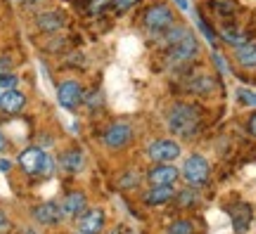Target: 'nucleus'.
Returning a JSON list of instances; mask_svg holds the SVG:
<instances>
[{
	"label": "nucleus",
	"instance_id": "nucleus-18",
	"mask_svg": "<svg viewBox=\"0 0 256 234\" xmlns=\"http://www.w3.org/2000/svg\"><path fill=\"white\" fill-rule=\"evenodd\" d=\"M176 194L178 192H176L174 185H168V187H152L145 194V204L147 206H164L168 201H174Z\"/></svg>",
	"mask_w": 256,
	"mask_h": 234
},
{
	"label": "nucleus",
	"instance_id": "nucleus-23",
	"mask_svg": "<svg viewBox=\"0 0 256 234\" xmlns=\"http://www.w3.org/2000/svg\"><path fill=\"white\" fill-rule=\"evenodd\" d=\"M197 192L194 189H183V192H178L176 194V199L174 201H178V206H183V208H190V206H194L197 204Z\"/></svg>",
	"mask_w": 256,
	"mask_h": 234
},
{
	"label": "nucleus",
	"instance_id": "nucleus-4",
	"mask_svg": "<svg viewBox=\"0 0 256 234\" xmlns=\"http://www.w3.org/2000/svg\"><path fill=\"white\" fill-rule=\"evenodd\" d=\"M180 178H185V182L190 187H202L206 185L211 178V163L206 161V156L202 154H190L185 159L183 168H180Z\"/></svg>",
	"mask_w": 256,
	"mask_h": 234
},
{
	"label": "nucleus",
	"instance_id": "nucleus-15",
	"mask_svg": "<svg viewBox=\"0 0 256 234\" xmlns=\"http://www.w3.org/2000/svg\"><path fill=\"white\" fill-rule=\"evenodd\" d=\"M26 95L22 90H5L2 95H0V109L5 111V114H10V116H14V114H22L24 109H26Z\"/></svg>",
	"mask_w": 256,
	"mask_h": 234
},
{
	"label": "nucleus",
	"instance_id": "nucleus-25",
	"mask_svg": "<svg viewBox=\"0 0 256 234\" xmlns=\"http://www.w3.org/2000/svg\"><path fill=\"white\" fill-rule=\"evenodd\" d=\"M138 185H140V175H138L136 171L124 173V178L119 180V187L121 189H133V187H138Z\"/></svg>",
	"mask_w": 256,
	"mask_h": 234
},
{
	"label": "nucleus",
	"instance_id": "nucleus-34",
	"mask_svg": "<svg viewBox=\"0 0 256 234\" xmlns=\"http://www.w3.org/2000/svg\"><path fill=\"white\" fill-rule=\"evenodd\" d=\"M8 147H10L8 137H5V133H2V130H0V154H2V152H8Z\"/></svg>",
	"mask_w": 256,
	"mask_h": 234
},
{
	"label": "nucleus",
	"instance_id": "nucleus-14",
	"mask_svg": "<svg viewBox=\"0 0 256 234\" xmlns=\"http://www.w3.org/2000/svg\"><path fill=\"white\" fill-rule=\"evenodd\" d=\"M60 208H62V216L64 218H78L83 211L88 208V199H86V194H83V192L74 189V192H69V194L60 201Z\"/></svg>",
	"mask_w": 256,
	"mask_h": 234
},
{
	"label": "nucleus",
	"instance_id": "nucleus-33",
	"mask_svg": "<svg viewBox=\"0 0 256 234\" xmlns=\"http://www.w3.org/2000/svg\"><path fill=\"white\" fill-rule=\"evenodd\" d=\"M247 130H249V135L252 137H256V111L249 116V121H247Z\"/></svg>",
	"mask_w": 256,
	"mask_h": 234
},
{
	"label": "nucleus",
	"instance_id": "nucleus-20",
	"mask_svg": "<svg viewBox=\"0 0 256 234\" xmlns=\"http://www.w3.org/2000/svg\"><path fill=\"white\" fill-rule=\"evenodd\" d=\"M60 166L62 171L66 173H78L86 166V154L81 149H66V152L60 156Z\"/></svg>",
	"mask_w": 256,
	"mask_h": 234
},
{
	"label": "nucleus",
	"instance_id": "nucleus-5",
	"mask_svg": "<svg viewBox=\"0 0 256 234\" xmlns=\"http://www.w3.org/2000/svg\"><path fill=\"white\" fill-rule=\"evenodd\" d=\"M145 154L152 163H174L176 159L183 154V149H180V144L176 142V140H171V137H159V140L147 144Z\"/></svg>",
	"mask_w": 256,
	"mask_h": 234
},
{
	"label": "nucleus",
	"instance_id": "nucleus-24",
	"mask_svg": "<svg viewBox=\"0 0 256 234\" xmlns=\"http://www.w3.org/2000/svg\"><path fill=\"white\" fill-rule=\"evenodd\" d=\"M238 99H240V104L256 109V92L254 90H249V88H240V90H238Z\"/></svg>",
	"mask_w": 256,
	"mask_h": 234
},
{
	"label": "nucleus",
	"instance_id": "nucleus-3",
	"mask_svg": "<svg viewBox=\"0 0 256 234\" xmlns=\"http://www.w3.org/2000/svg\"><path fill=\"white\" fill-rule=\"evenodd\" d=\"M197 54H200V40L194 38V33H190L185 40H180V43H176L174 47L166 50L164 62L168 69H183V66H188Z\"/></svg>",
	"mask_w": 256,
	"mask_h": 234
},
{
	"label": "nucleus",
	"instance_id": "nucleus-36",
	"mask_svg": "<svg viewBox=\"0 0 256 234\" xmlns=\"http://www.w3.org/2000/svg\"><path fill=\"white\" fill-rule=\"evenodd\" d=\"M174 2H176V5H178L180 9H188V7H190V5H188V0H174Z\"/></svg>",
	"mask_w": 256,
	"mask_h": 234
},
{
	"label": "nucleus",
	"instance_id": "nucleus-39",
	"mask_svg": "<svg viewBox=\"0 0 256 234\" xmlns=\"http://www.w3.org/2000/svg\"><path fill=\"white\" fill-rule=\"evenodd\" d=\"M76 234H83V232H76Z\"/></svg>",
	"mask_w": 256,
	"mask_h": 234
},
{
	"label": "nucleus",
	"instance_id": "nucleus-32",
	"mask_svg": "<svg viewBox=\"0 0 256 234\" xmlns=\"http://www.w3.org/2000/svg\"><path fill=\"white\" fill-rule=\"evenodd\" d=\"M83 104H88V107H102V95H92V97L88 95Z\"/></svg>",
	"mask_w": 256,
	"mask_h": 234
},
{
	"label": "nucleus",
	"instance_id": "nucleus-11",
	"mask_svg": "<svg viewBox=\"0 0 256 234\" xmlns=\"http://www.w3.org/2000/svg\"><path fill=\"white\" fill-rule=\"evenodd\" d=\"M31 216H34V220H36L38 225H60L64 220L62 216V208H60V204L57 201H43V204H38V206L31 208Z\"/></svg>",
	"mask_w": 256,
	"mask_h": 234
},
{
	"label": "nucleus",
	"instance_id": "nucleus-9",
	"mask_svg": "<svg viewBox=\"0 0 256 234\" xmlns=\"http://www.w3.org/2000/svg\"><path fill=\"white\" fill-rule=\"evenodd\" d=\"M34 21H36V28L40 33L55 36V33H60L66 26V14L62 9H46V12H38Z\"/></svg>",
	"mask_w": 256,
	"mask_h": 234
},
{
	"label": "nucleus",
	"instance_id": "nucleus-2",
	"mask_svg": "<svg viewBox=\"0 0 256 234\" xmlns=\"http://www.w3.org/2000/svg\"><path fill=\"white\" fill-rule=\"evenodd\" d=\"M176 24V12L171 9V5L166 2H154L142 12V28L152 36H162L166 28H171Z\"/></svg>",
	"mask_w": 256,
	"mask_h": 234
},
{
	"label": "nucleus",
	"instance_id": "nucleus-16",
	"mask_svg": "<svg viewBox=\"0 0 256 234\" xmlns=\"http://www.w3.org/2000/svg\"><path fill=\"white\" fill-rule=\"evenodd\" d=\"M192 31L188 26H183V24H178L176 21L171 28H166L162 36H156V43H159V47H164V50H168V47H174L176 43H180V40H185V38L190 36Z\"/></svg>",
	"mask_w": 256,
	"mask_h": 234
},
{
	"label": "nucleus",
	"instance_id": "nucleus-40",
	"mask_svg": "<svg viewBox=\"0 0 256 234\" xmlns=\"http://www.w3.org/2000/svg\"><path fill=\"white\" fill-rule=\"evenodd\" d=\"M0 95H2V92H0Z\"/></svg>",
	"mask_w": 256,
	"mask_h": 234
},
{
	"label": "nucleus",
	"instance_id": "nucleus-26",
	"mask_svg": "<svg viewBox=\"0 0 256 234\" xmlns=\"http://www.w3.org/2000/svg\"><path fill=\"white\" fill-rule=\"evenodd\" d=\"M17 83H19V78L14 76V73H0V88H2V92L5 90H14L17 88Z\"/></svg>",
	"mask_w": 256,
	"mask_h": 234
},
{
	"label": "nucleus",
	"instance_id": "nucleus-29",
	"mask_svg": "<svg viewBox=\"0 0 256 234\" xmlns=\"http://www.w3.org/2000/svg\"><path fill=\"white\" fill-rule=\"evenodd\" d=\"M90 5H88V12L90 14H98V12H102L104 7H110L112 5V0H88Z\"/></svg>",
	"mask_w": 256,
	"mask_h": 234
},
{
	"label": "nucleus",
	"instance_id": "nucleus-8",
	"mask_svg": "<svg viewBox=\"0 0 256 234\" xmlns=\"http://www.w3.org/2000/svg\"><path fill=\"white\" fill-rule=\"evenodd\" d=\"M48 156H50V154H46V149L31 144V147H26L24 152L19 154V166H22V171L26 173V175H43Z\"/></svg>",
	"mask_w": 256,
	"mask_h": 234
},
{
	"label": "nucleus",
	"instance_id": "nucleus-27",
	"mask_svg": "<svg viewBox=\"0 0 256 234\" xmlns=\"http://www.w3.org/2000/svg\"><path fill=\"white\" fill-rule=\"evenodd\" d=\"M211 2H214V7L218 9L220 14H232V12H235L232 0H211Z\"/></svg>",
	"mask_w": 256,
	"mask_h": 234
},
{
	"label": "nucleus",
	"instance_id": "nucleus-6",
	"mask_svg": "<svg viewBox=\"0 0 256 234\" xmlns=\"http://www.w3.org/2000/svg\"><path fill=\"white\" fill-rule=\"evenodd\" d=\"M133 135H136V130L130 123L126 121H116V123H112L104 133H102V144L107 147V149H124L128 144L133 142Z\"/></svg>",
	"mask_w": 256,
	"mask_h": 234
},
{
	"label": "nucleus",
	"instance_id": "nucleus-19",
	"mask_svg": "<svg viewBox=\"0 0 256 234\" xmlns=\"http://www.w3.org/2000/svg\"><path fill=\"white\" fill-rule=\"evenodd\" d=\"M235 62L242 69H256V40H247L244 45L235 47Z\"/></svg>",
	"mask_w": 256,
	"mask_h": 234
},
{
	"label": "nucleus",
	"instance_id": "nucleus-21",
	"mask_svg": "<svg viewBox=\"0 0 256 234\" xmlns=\"http://www.w3.org/2000/svg\"><path fill=\"white\" fill-rule=\"evenodd\" d=\"M220 38L228 43V45H232V47H240V45H244L249 38H247V33L242 31V28H238V26H232V24H226V26H220Z\"/></svg>",
	"mask_w": 256,
	"mask_h": 234
},
{
	"label": "nucleus",
	"instance_id": "nucleus-22",
	"mask_svg": "<svg viewBox=\"0 0 256 234\" xmlns=\"http://www.w3.org/2000/svg\"><path fill=\"white\" fill-rule=\"evenodd\" d=\"M166 234H194V223L188 220V218L174 220L171 225L166 227Z\"/></svg>",
	"mask_w": 256,
	"mask_h": 234
},
{
	"label": "nucleus",
	"instance_id": "nucleus-13",
	"mask_svg": "<svg viewBox=\"0 0 256 234\" xmlns=\"http://www.w3.org/2000/svg\"><path fill=\"white\" fill-rule=\"evenodd\" d=\"M76 227L83 234H102L104 227V211L102 208H86L81 216L76 218Z\"/></svg>",
	"mask_w": 256,
	"mask_h": 234
},
{
	"label": "nucleus",
	"instance_id": "nucleus-31",
	"mask_svg": "<svg viewBox=\"0 0 256 234\" xmlns=\"http://www.w3.org/2000/svg\"><path fill=\"white\" fill-rule=\"evenodd\" d=\"M10 69H12V57L2 54V57H0V73H8Z\"/></svg>",
	"mask_w": 256,
	"mask_h": 234
},
{
	"label": "nucleus",
	"instance_id": "nucleus-12",
	"mask_svg": "<svg viewBox=\"0 0 256 234\" xmlns=\"http://www.w3.org/2000/svg\"><path fill=\"white\" fill-rule=\"evenodd\" d=\"M228 213H230V220H232L235 234H247L249 227H252V220H254V211H252V206L247 201H238V204L228 206Z\"/></svg>",
	"mask_w": 256,
	"mask_h": 234
},
{
	"label": "nucleus",
	"instance_id": "nucleus-17",
	"mask_svg": "<svg viewBox=\"0 0 256 234\" xmlns=\"http://www.w3.org/2000/svg\"><path fill=\"white\" fill-rule=\"evenodd\" d=\"M214 88H216V81H214V76H209V73L190 76L188 83H185V90L192 92V95H209V92H214Z\"/></svg>",
	"mask_w": 256,
	"mask_h": 234
},
{
	"label": "nucleus",
	"instance_id": "nucleus-10",
	"mask_svg": "<svg viewBox=\"0 0 256 234\" xmlns=\"http://www.w3.org/2000/svg\"><path fill=\"white\" fill-rule=\"evenodd\" d=\"M180 178V171L176 168L174 163H154L150 171H147V182L152 187H168L176 185Z\"/></svg>",
	"mask_w": 256,
	"mask_h": 234
},
{
	"label": "nucleus",
	"instance_id": "nucleus-30",
	"mask_svg": "<svg viewBox=\"0 0 256 234\" xmlns=\"http://www.w3.org/2000/svg\"><path fill=\"white\" fill-rule=\"evenodd\" d=\"M10 227H12V223H10L8 213L0 208V234H10Z\"/></svg>",
	"mask_w": 256,
	"mask_h": 234
},
{
	"label": "nucleus",
	"instance_id": "nucleus-37",
	"mask_svg": "<svg viewBox=\"0 0 256 234\" xmlns=\"http://www.w3.org/2000/svg\"><path fill=\"white\" fill-rule=\"evenodd\" d=\"M22 234H38V230H34V227H26V230H24Z\"/></svg>",
	"mask_w": 256,
	"mask_h": 234
},
{
	"label": "nucleus",
	"instance_id": "nucleus-1",
	"mask_svg": "<svg viewBox=\"0 0 256 234\" xmlns=\"http://www.w3.org/2000/svg\"><path fill=\"white\" fill-rule=\"evenodd\" d=\"M166 126L176 137L192 140L202 128V109L190 102H176L166 111Z\"/></svg>",
	"mask_w": 256,
	"mask_h": 234
},
{
	"label": "nucleus",
	"instance_id": "nucleus-35",
	"mask_svg": "<svg viewBox=\"0 0 256 234\" xmlns=\"http://www.w3.org/2000/svg\"><path fill=\"white\" fill-rule=\"evenodd\" d=\"M10 168H12V163L8 159H0V171H10Z\"/></svg>",
	"mask_w": 256,
	"mask_h": 234
},
{
	"label": "nucleus",
	"instance_id": "nucleus-28",
	"mask_svg": "<svg viewBox=\"0 0 256 234\" xmlns=\"http://www.w3.org/2000/svg\"><path fill=\"white\" fill-rule=\"evenodd\" d=\"M138 2H140V0H112V5H114V9H116V12H128V9L130 7H136Z\"/></svg>",
	"mask_w": 256,
	"mask_h": 234
},
{
	"label": "nucleus",
	"instance_id": "nucleus-7",
	"mask_svg": "<svg viewBox=\"0 0 256 234\" xmlns=\"http://www.w3.org/2000/svg\"><path fill=\"white\" fill-rule=\"evenodd\" d=\"M57 102H60V107L69 109H78L86 102V92H83V85L76 78H66V81L60 83V88H57Z\"/></svg>",
	"mask_w": 256,
	"mask_h": 234
},
{
	"label": "nucleus",
	"instance_id": "nucleus-38",
	"mask_svg": "<svg viewBox=\"0 0 256 234\" xmlns=\"http://www.w3.org/2000/svg\"><path fill=\"white\" fill-rule=\"evenodd\" d=\"M24 2H40V0H24Z\"/></svg>",
	"mask_w": 256,
	"mask_h": 234
}]
</instances>
